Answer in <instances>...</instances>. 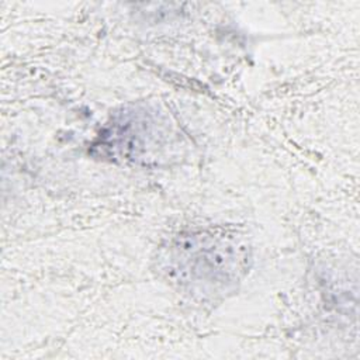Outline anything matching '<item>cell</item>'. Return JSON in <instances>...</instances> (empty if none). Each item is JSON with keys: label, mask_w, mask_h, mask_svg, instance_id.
<instances>
[{"label": "cell", "mask_w": 360, "mask_h": 360, "mask_svg": "<svg viewBox=\"0 0 360 360\" xmlns=\"http://www.w3.org/2000/svg\"><path fill=\"white\" fill-rule=\"evenodd\" d=\"M170 249V270L181 284H187L202 295L224 292L239 278L243 270L245 248L232 236L193 233Z\"/></svg>", "instance_id": "1"}]
</instances>
